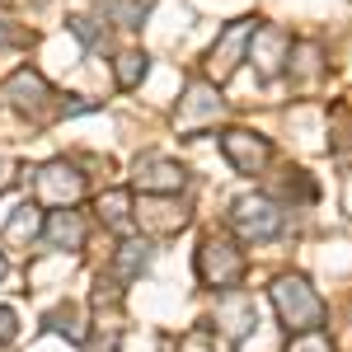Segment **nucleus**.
<instances>
[{
	"label": "nucleus",
	"mask_w": 352,
	"mask_h": 352,
	"mask_svg": "<svg viewBox=\"0 0 352 352\" xmlns=\"http://www.w3.org/2000/svg\"><path fill=\"white\" fill-rule=\"evenodd\" d=\"M132 184H136L141 192H179V188H184V169H179L174 160L146 155V160H136Z\"/></svg>",
	"instance_id": "423d86ee"
},
{
	"label": "nucleus",
	"mask_w": 352,
	"mask_h": 352,
	"mask_svg": "<svg viewBox=\"0 0 352 352\" xmlns=\"http://www.w3.org/2000/svg\"><path fill=\"white\" fill-rule=\"evenodd\" d=\"M217 113H221L217 89H212L207 80H192L188 94H184V109H179V127H184V132H192L197 122H207V118H217Z\"/></svg>",
	"instance_id": "1a4fd4ad"
},
{
	"label": "nucleus",
	"mask_w": 352,
	"mask_h": 352,
	"mask_svg": "<svg viewBox=\"0 0 352 352\" xmlns=\"http://www.w3.org/2000/svg\"><path fill=\"white\" fill-rule=\"evenodd\" d=\"M10 338H14V315L0 310V343H10Z\"/></svg>",
	"instance_id": "f3484780"
},
{
	"label": "nucleus",
	"mask_w": 352,
	"mask_h": 352,
	"mask_svg": "<svg viewBox=\"0 0 352 352\" xmlns=\"http://www.w3.org/2000/svg\"><path fill=\"white\" fill-rule=\"evenodd\" d=\"M230 221H235V230H240L244 240L263 244V240H277L282 235V207L277 202H268V197H240L235 202V212H230Z\"/></svg>",
	"instance_id": "7ed1b4c3"
},
{
	"label": "nucleus",
	"mask_w": 352,
	"mask_h": 352,
	"mask_svg": "<svg viewBox=\"0 0 352 352\" xmlns=\"http://www.w3.org/2000/svg\"><path fill=\"white\" fill-rule=\"evenodd\" d=\"M0 277H5V258H0Z\"/></svg>",
	"instance_id": "a211bd4d"
},
{
	"label": "nucleus",
	"mask_w": 352,
	"mask_h": 352,
	"mask_svg": "<svg viewBox=\"0 0 352 352\" xmlns=\"http://www.w3.org/2000/svg\"><path fill=\"white\" fill-rule=\"evenodd\" d=\"M249 33H254V19H235V24L221 33V43L212 47V61H207V71H212V80H226L230 71H235V56L244 52V43H249Z\"/></svg>",
	"instance_id": "0eeeda50"
},
{
	"label": "nucleus",
	"mask_w": 352,
	"mask_h": 352,
	"mask_svg": "<svg viewBox=\"0 0 352 352\" xmlns=\"http://www.w3.org/2000/svg\"><path fill=\"white\" fill-rule=\"evenodd\" d=\"M99 212L109 217V226H118V230H127V192H109V197L99 202Z\"/></svg>",
	"instance_id": "2eb2a0df"
},
{
	"label": "nucleus",
	"mask_w": 352,
	"mask_h": 352,
	"mask_svg": "<svg viewBox=\"0 0 352 352\" xmlns=\"http://www.w3.org/2000/svg\"><path fill=\"white\" fill-rule=\"evenodd\" d=\"M287 352H333V348H329V338L320 333V329H305V333H296V343H292Z\"/></svg>",
	"instance_id": "dca6fc26"
},
{
	"label": "nucleus",
	"mask_w": 352,
	"mask_h": 352,
	"mask_svg": "<svg viewBox=\"0 0 352 352\" xmlns=\"http://www.w3.org/2000/svg\"><path fill=\"white\" fill-rule=\"evenodd\" d=\"M43 240L52 244V249H80V244H85V221L76 217V212H52L47 230H43Z\"/></svg>",
	"instance_id": "9b49d317"
},
{
	"label": "nucleus",
	"mask_w": 352,
	"mask_h": 352,
	"mask_svg": "<svg viewBox=\"0 0 352 352\" xmlns=\"http://www.w3.org/2000/svg\"><path fill=\"white\" fill-rule=\"evenodd\" d=\"M292 47V38L282 33V28H263V33H254V61H258V71L263 76H277V66H282V52Z\"/></svg>",
	"instance_id": "9d476101"
},
{
	"label": "nucleus",
	"mask_w": 352,
	"mask_h": 352,
	"mask_svg": "<svg viewBox=\"0 0 352 352\" xmlns=\"http://www.w3.org/2000/svg\"><path fill=\"white\" fill-rule=\"evenodd\" d=\"M33 235H38V212H33V207H19V212H14V221H10V230H5V244L33 240Z\"/></svg>",
	"instance_id": "4468645a"
},
{
	"label": "nucleus",
	"mask_w": 352,
	"mask_h": 352,
	"mask_svg": "<svg viewBox=\"0 0 352 352\" xmlns=\"http://www.w3.org/2000/svg\"><path fill=\"white\" fill-rule=\"evenodd\" d=\"M0 99H10L14 109H28V113H38L43 104H47V80L38 76V71H14L10 80H5V89H0Z\"/></svg>",
	"instance_id": "6e6552de"
},
{
	"label": "nucleus",
	"mask_w": 352,
	"mask_h": 352,
	"mask_svg": "<svg viewBox=\"0 0 352 352\" xmlns=\"http://www.w3.org/2000/svg\"><path fill=\"white\" fill-rule=\"evenodd\" d=\"M272 305H277L282 324L292 329V333L320 329V320H324V300L315 296L310 282H300V277H282V282L272 287Z\"/></svg>",
	"instance_id": "f257e3e1"
},
{
	"label": "nucleus",
	"mask_w": 352,
	"mask_h": 352,
	"mask_svg": "<svg viewBox=\"0 0 352 352\" xmlns=\"http://www.w3.org/2000/svg\"><path fill=\"white\" fill-rule=\"evenodd\" d=\"M197 272H202L207 287H235V282L244 277V258H240V249H235L230 240L207 235L202 249H197Z\"/></svg>",
	"instance_id": "f03ea898"
},
{
	"label": "nucleus",
	"mask_w": 352,
	"mask_h": 352,
	"mask_svg": "<svg viewBox=\"0 0 352 352\" xmlns=\"http://www.w3.org/2000/svg\"><path fill=\"white\" fill-rule=\"evenodd\" d=\"M141 76H146V56L141 52H122L118 56V85H122V89H136Z\"/></svg>",
	"instance_id": "ddd939ff"
},
{
	"label": "nucleus",
	"mask_w": 352,
	"mask_h": 352,
	"mask_svg": "<svg viewBox=\"0 0 352 352\" xmlns=\"http://www.w3.org/2000/svg\"><path fill=\"white\" fill-rule=\"evenodd\" d=\"M221 151H226V160L235 164L240 174H258L268 164V141L254 132H226L221 136Z\"/></svg>",
	"instance_id": "39448f33"
},
{
	"label": "nucleus",
	"mask_w": 352,
	"mask_h": 352,
	"mask_svg": "<svg viewBox=\"0 0 352 352\" xmlns=\"http://www.w3.org/2000/svg\"><path fill=\"white\" fill-rule=\"evenodd\" d=\"M146 263H151V244H146V240H127V244H122V254L113 258V272H118V282H132Z\"/></svg>",
	"instance_id": "f8f14e48"
},
{
	"label": "nucleus",
	"mask_w": 352,
	"mask_h": 352,
	"mask_svg": "<svg viewBox=\"0 0 352 352\" xmlns=\"http://www.w3.org/2000/svg\"><path fill=\"white\" fill-rule=\"evenodd\" d=\"M80 192H85V179L66 160L43 164V169H38V197H43L47 207H66V202H76Z\"/></svg>",
	"instance_id": "20e7f679"
}]
</instances>
